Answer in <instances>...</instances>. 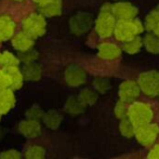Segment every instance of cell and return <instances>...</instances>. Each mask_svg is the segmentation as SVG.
Wrapping results in <instances>:
<instances>
[{
  "instance_id": "cell-38",
  "label": "cell",
  "mask_w": 159,
  "mask_h": 159,
  "mask_svg": "<svg viewBox=\"0 0 159 159\" xmlns=\"http://www.w3.org/2000/svg\"><path fill=\"white\" fill-rule=\"evenodd\" d=\"M0 119H1V115H0Z\"/></svg>"
},
{
  "instance_id": "cell-34",
  "label": "cell",
  "mask_w": 159,
  "mask_h": 159,
  "mask_svg": "<svg viewBox=\"0 0 159 159\" xmlns=\"http://www.w3.org/2000/svg\"><path fill=\"white\" fill-rule=\"evenodd\" d=\"M152 146H153V145H152ZM147 157L151 159H159V144H156L152 147L148 155H147Z\"/></svg>"
},
{
  "instance_id": "cell-26",
  "label": "cell",
  "mask_w": 159,
  "mask_h": 159,
  "mask_svg": "<svg viewBox=\"0 0 159 159\" xmlns=\"http://www.w3.org/2000/svg\"><path fill=\"white\" fill-rule=\"evenodd\" d=\"M93 88L98 93L104 94L111 89V80L105 77H96L93 80Z\"/></svg>"
},
{
  "instance_id": "cell-28",
  "label": "cell",
  "mask_w": 159,
  "mask_h": 159,
  "mask_svg": "<svg viewBox=\"0 0 159 159\" xmlns=\"http://www.w3.org/2000/svg\"><path fill=\"white\" fill-rule=\"evenodd\" d=\"M20 64V60L16 55L9 51H2L0 52V66H11V65H17Z\"/></svg>"
},
{
  "instance_id": "cell-24",
  "label": "cell",
  "mask_w": 159,
  "mask_h": 159,
  "mask_svg": "<svg viewBox=\"0 0 159 159\" xmlns=\"http://www.w3.org/2000/svg\"><path fill=\"white\" fill-rule=\"evenodd\" d=\"M23 157L26 159H42L46 157V149L40 145H30L25 149Z\"/></svg>"
},
{
  "instance_id": "cell-5",
  "label": "cell",
  "mask_w": 159,
  "mask_h": 159,
  "mask_svg": "<svg viewBox=\"0 0 159 159\" xmlns=\"http://www.w3.org/2000/svg\"><path fill=\"white\" fill-rule=\"evenodd\" d=\"M138 84L141 92L145 95L151 98L159 96V71L147 70L142 73L138 78Z\"/></svg>"
},
{
  "instance_id": "cell-3",
  "label": "cell",
  "mask_w": 159,
  "mask_h": 159,
  "mask_svg": "<svg viewBox=\"0 0 159 159\" xmlns=\"http://www.w3.org/2000/svg\"><path fill=\"white\" fill-rule=\"evenodd\" d=\"M143 30H144V25L139 20H118L116 22L113 35H115L118 41L125 42L140 35L141 33H143Z\"/></svg>"
},
{
  "instance_id": "cell-7",
  "label": "cell",
  "mask_w": 159,
  "mask_h": 159,
  "mask_svg": "<svg viewBox=\"0 0 159 159\" xmlns=\"http://www.w3.org/2000/svg\"><path fill=\"white\" fill-rule=\"evenodd\" d=\"M64 80L69 87H80L87 81V71L77 64H69L64 70Z\"/></svg>"
},
{
  "instance_id": "cell-16",
  "label": "cell",
  "mask_w": 159,
  "mask_h": 159,
  "mask_svg": "<svg viewBox=\"0 0 159 159\" xmlns=\"http://www.w3.org/2000/svg\"><path fill=\"white\" fill-rule=\"evenodd\" d=\"M21 71L23 74L24 80H27V81L36 82L42 78V67L36 61L24 64Z\"/></svg>"
},
{
  "instance_id": "cell-20",
  "label": "cell",
  "mask_w": 159,
  "mask_h": 159,
  "mask_svg": "<svg viewBox=\"0 0 159 159\" xmlns=\"http://www.w3.org/2000/svg\"><path fill=\"white\" fill-rule=\"evenodd\" d=\"M44 17H54L62 13V0H52L43 6L38 7Z\"/></svg>"
},
{
  "instance_id": "cell-6",
  "label": "cell",
  "mask_w": 159,
  "mask_h": 159,
  "mask_svg": "<svg viewBox=\"0 0 159 159\" xmlns=\"http://www.w3.org/2000/svg\"><path fill=\"white\" fill-rule=\"evenodd\" d=\"M134 136L141 145L145 147L152 146L159 136L158 125L148 122V124L136 127L134 131Z\"/></svg>"
},
{
  "instance_id": "cell-30",
  "label": "cell",
  "mask_w": 159,
  "mask_h": 159,
  "mask_svg": "<svg viewBox=\"0 0 159 159\" xmlns=\"http://www.w3.org/2000/svg\"><path fill=\"white\" fill-rule=\"evenodd\" d=\"M114 114H115V117L118 118V119L126 118L128 114V103L121 100L117 101L115 107H114Z\"/></svg>"
},
{
  "instance_id": "cell-8",
  "label": "cell",
  "mask_w": 159,
  "mask_h": 159,
  "mask_svg": "<svg viewBox=\"0 0 159 159\" xmlns=\"http://www.w3.org/2000/svg\"><path fill=\"white\" fill-rule=\"evenodd\" d=\"M92 25V16L87 13H77L69 20V30L75 35H84Z\"/></svg>"
},
{
  "instance_id": "cell-36",
  "label": "cell",
  "mask_w": 159,
  "mask_h": 159,
  "mask_svg": "<svg viewBox=\"0 0 159 159\" xmlns=\"http://www.w3.org/2000/svg\"><path fill=\"white\" fill-rule=\"evenodd\" d=\"M154 34H155L156 36H158L159 37V23L156 25V27H155V30H154V32H153Z\"/></svg>"
},
{
  "instance_id": "cell-23",
  "label": "cell",
  "mask_w": 159,
  "mask_h": 159,
  "mask_svg": "<svg viewBox=\"0 0 159 159\" xmlns=\"http://www.w3.org/2000/svg\"><path fill=\"white\" fill-rule=\"evenodd\" d=\"M78 98H79V100L88 107L96 103V101H98V92H96L94 89L86 88L80 91L79 94H78Z\"/></svg>"
},
{
  "instance_id": "cell-9",
  "label": "cell",
  "mask_w": 159,
  "mask_h": 159,
  "mask_svg": "<svg viewBox=\"0 0 159 159\" xmlns=\"http://www.w3.org/2000/svg\"><path fill=\"white\" fill-rule=\"evenodd\" d=\"M140 93V87L138 84V81L135 80H125L120 84L119 90H118L119 100L124 101L128 104L135 101V98H139Z\"/></svg>"
},
{
  "instance_id": "cell-31",
  "label": "cell",
  "mask_w": 159,
  "mask_h": 159,
  "mask_svg": "<svg viewBox=\"0 0 159 159\" xmlns=\"http://www.w3.org/2000/svg\"><path fill=\"white\" fill-rule=\"evenodd\" d=\"M44 111H42V108L39 106V105H33L32 107L26 111L25 115L26 118L28 119H35V120H41L42 119V116H43Z\"/></svg>"
},
{
  "instance_id": "cell-17",
  "label": "cell",
  "mask_w": 159,
  "mask_h": 159,
  "mask_svg": "<svg viewBox=\"0 0 159 159\" xmlns=\"http://www.w3.org/2000/svg\"><path fill=\"white\" fill-rule=\"evenodd\" d=\"M15 94L11 88L0 90V115L7 114L14 107Z\"/></svg>"
},
{
  "instance_id": "cell-25",
  "label": "cell",
  "mask_w": 159,
  "mask_h": 159,
  "mask_svg": "<svg viewBox=\"0 0 159 159\" xmlns=\"http://www.w3.org/2000/svg\"><path fill=\"white\" fill-rule=\"evenodd\" d=\"M158 23H159V9L157 8L147 14L144 22V27L147 32H154V30H155L156 25Z\"/></svg>"
},
{
  "instance_id": "cell-1",
  "label": "cell",
  "mask_w": 159,
  "mask_h": 159,
  "mask_svg": "<svg viewBox=\"0 0 159 159\" xmlns=\"http://www.w3.org/2000/svg\"><path fill=\"white\" fill-rule=\"evenodd\" d=\"M116 17L111 13V4L105 3L101 8L100 14L95 21V32L101 38H108L114 34Z\"/></svg>"
},
{
  "instance_id": "cell-18",
  "label": "cell",
  "mask_w": 159,
  "mask_h": 159,
  "mask_svg": "<svg viewBox=\"0 0 159 159\" xmlns=\"http://www.w3.org/2000/svg\"><path fill=\"white\" fill-rule=\"evenodd\" d=\"M65 111L69 115H73V116H78V115H81L86 111L87 106L79 100V98L75 95L73 96H69L68 98L66 100L65 102Z\"/></svg>"
},
{
  "instance_id": "cell-21",
  "label": "cell",
  "mask_w": 159,
  "mask_h": 159,
  "mask_svg": "<svg viewBox=\"0 0 159 159\" xmlns=\"http://www.w3.org/2000/svg\"><path fill=\"white\" fill-rule=\"evenodd\" d=\"M143 46L145 47L148 52L153 54H159V37L156 36L154 33H148L145 35L142 39Z\"/></svg>"
},
{
  "instance_id": "cell-10",
  "label": "cell",
  "mask_w": 159,
  "mask_h": 159,
  "mask_svg": "<svg viewBox=\"0 0 159 159\" xmlns=\"http://www.w3.org/2000/svg\"><path fill=\"white\" fill-rule=\"evenodd\" d=\"M111 13L116 20H132L138 14V8L130 2L118 1L111 4Z\"/></svg>"
},
{
  "instance_id": "cell-12",
  "label": "cell",
  "mask_w": 159,
  "mask_h": 159,
  "mask_svg": "<svg viewBox=\"0 0 159 159\" xmlns=\"http://www.w3.org/2000/svg\"><path fill=\"white\" fill-rule=\"evenodd\" d=\"M11 43H12V47L15 50L22 52V51H26L34 48L35 38H33L32 36H30L28 34L22 30L20 33L14 34L11 37Z\"/></svg>"
},
{
  "instance_id": "cell-2",
  "label": "cell",
  "mask_w": 159,
  "mask_h": 159,
  "mask_svg": "<svg viewBox=\"0 0 159 159\" xmlns=\"http://www.w3.org/2000/svg\"><path fill=\"white\" fill-rule=\"evenodd\" d=\"M154 117V111L152 107L145 102H132L128 106L127 118L132 122L134 127L152 122Z\"/></svg>"
},
{
  "instance_id": "cell-19",
  "label": "cell",
  "mask_w": 159,
  "mask_h": 159,
  "mask_svg": "<svg viewBox=\"0 0 159 159\" xmlns=\"http://www.w3.org/2000/svg\"><path fill=\"white\" fill-rule=\"evenodd\" d=\"M41 120L47 128H49L51 130H55L61 126L62 121H63V116L57 111L50 109V111H46L43 114Z\"/></svg>"
},
{
  "instance_id": "cell-32",
  "label": "cell",
  "mask_w": 159,
  "mask_h": 159,
  "mask_svg": "<svg viewBox=\"0 0 159 159\" xmlns=\"http://www.w3.org/2000/svg\"><path fill=\"white\" fill-rule=\"evenodd\" d=\"M23 157L21 153L17 149L11 148V149H6L2 153H0V158L2 159H20Z\"/></svg>"
},
{
  "instance_id": "cell-37",
  "label": "cell",
  "mask_w": 159,
  "mask_h": 159,
  "mask_svg": "<svg viewBox=\"0 0 159 159\" xmlns=\"http://www.w3.org/2000/svg\"><path fill=\"white\" fill-rule=\"evenodd\" d=\"M12 1H15V2H22V1H24V0H12Z\"/></svg>"
},
{
  "instance_id": "cell-4",
  "label": "cell",
  "mask_w": 159,
  "mask_h": 159,
  "mask_svg": "<svg viewBox=\"0 0 159 159\" xmlns=\"http://www.w3.org/2000/svg\"><path fill=\"white\" fill-rule=\"evenodd\" d=\"M23 32L32 36L33 38H39L44 35L47 30V22L40 12H32L22 22Z\"/></svg>"
},
{
  "instance_id": "cell-33",
  "label": "cell",
  "mask_w": 159,
  "mask_h": 159,
  "mask_svg": "<svg viewBox=\"0 0 159 159\" xmlns=\"http://www.w3.org/2000/svg\"><path fill=\"white\" fill-rule=\"evenodd\" d=\"M10 88V78L3 69H0V90Z\"/></svg>"
},
{
  "instance_id": "cell-35",
  "label": "cell",
  "mask_w": 159,
  "mask_h": 159,
  "mask_svg": "<svg viewBox=\"0 0 159 159\" xmlns=\"http://www.w3.org/2000/svg\"><path fill=\"white\" fill-rule=\"evenodd\" d=\"M33 1L35 2L38 7H40V6H43V4L48 3V2L52 1V0H33Z\"/></svg>"
},
{
  "instance_id": "cell-13",
  "label": "cell",
  "mask_w": 159,
  "mask_h": 159,
  "mask_svg": "<svg viewBox=\"0 0 159 159\" xmlns=\"http://www.w3.org/2000/svg\"><path fill=\"white\" fill-rule=\"evenodd\" d=\"M98 55L107 61L116 60L121 55V48L113 42H102L98 47Z\"/></svg>"
},
{
  "instance_id": "cell-11",
  "label": "cell",
  "mask_w": 159,
  "mask_h": 159,
  "mask_svg": "<svg viewBox=\"0 0 159 159\" xmlns=\"http://www.w3.org/2000/svg\"><path fill=\"white\" fill-rule=\"evenodd\" d=\"M19 131L23 136L27 139H35L39 136L42 132V127L39 120L35 119H25L20 122Z\"/></svg>"
},
{
  "instance_id": "cell-29",
  "label": "cell",
  "mask_w": 159,
  "mask_h": 159,
  "mask_svg": "<svg viewBox=\"0 0 159 159\" xmlns=\"http://www.w3.org/2000/svg\"><path fill=\"white\" fill-rule=\"evenodd\" d=\"M17 57H19L20 62H22L23 64H26V63H30V62L37 61V59L39 57V53H38L37 51L34 50V49H30V50L19 52Z\"/></svg>"
},
{
  "instance_id": "cell-22",
  "label": "cell",
  "mask_w": 159,
  "mask_h": 159,
  "mask_svg": "<svg viewBox=\"0 0 159 159\" xmlns=\"http://www.w3.org/2000/svg\"><path fill=\"white\" fill-rule=\"evenodd\" d=\"M142 47H143L142 38L138 35L135 37L131 38V39L127 40V41H125L121 49L125 52H127L128 54H135V53L140 52Z\"/></svg>"
},
{
  "instance_id": "cell-15",
  "label": "cell",
  "mask_w": 159,
  "mask_h": 159,
  "mask_svg": "<svg viewBox=\"0 0 159 159\" xmlns=\"http://www.w3.org/2000/svg\"><path fill=\"white\" fill-rule=\"evenodd\" d=\"M15 34V22L10 15H0V42L11 39Z\"/></svg>"
},
{
  "instance_id": "cell-27",
  "label": "cell",
  "mask_w": 159,
  "mask_h": 159,
  "mask_svg": "<svg viewBox=\"0 0 159 159\" xmlns=\"http://www.w3.org/2000/svg\"><path fill=\"white\" fill-rule=\"evenodd\" d=\"M119 131H120V133H121V135H124L125 138H127V139H130L134 136L135 127H134L133 125H132V122L126 117V118L120 119Z\"/></svg>"
},
{
  "instance_id": "cell-14",
  "label": "cell",
  "mask_w": 159,
  "mask_h": 159,
  "mask_svg": "<svg viewBox=\"0 0 159 159\" xmlns=\"http://www.w3.org/2000/svg\"><path fill=\"white\" fill-rule=\"evenodd\" d=\"M1 68L6 71L7 75L10 78V88L13 91L20 90L23 87L24 82L23 74H22L20 67L17 65H11V66H4Z\"/></svg>"
}]
</instances>
